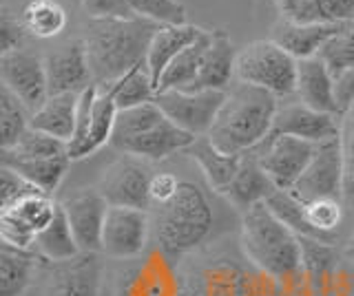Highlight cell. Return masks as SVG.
<instances>
[{"instance_id":"1","label":"cell","mask_w":354,"mask_h":296,"mask_svg":"<svg viewBox=\"0 0 354 296\" xmlns=\"http://www.w3.org/2000/svg\"><path fill=\"white\" fill-rule=\"evenodd\" d=\"M180 296H283L281 283L243 255L241 244L210 241L177 263Z\"/></svg>"},{"instance_id":"2","label":"cell","mask_w":354,"mask_h":296,"mask_svg":"<svg viewBox=\"0 0 354 296\" xmlns=\"http://www.w3.org/2000/svg\"><path fill=\"white\" fill-rule=\"evenodd\" d=\"M160 27L144 18H88L82 40L93 84L104 89L147 62L151 40Z\"/></svg>"},{"instance_id":"3","label":"cell","mask_w":354,"mask_h":296,"mask_svg":"<svg viewBox=\"0 0 354 296\" xmlns=\"http://www.w3.org/2000/svg\"><path fill=\"white\" fill-rule=\"evenodd\" d=\"M239 244L254 266L281 283L283 296H304L301 241L266 201L241 215Z\"/></svg>"},{"instance_id":"4","label":"cell","mask_w":354,"mask_h":296,"mask_svg":"<svg viewBox=\"0 0 354 296\" xmlns=\"http://www.w3.org/2000/svg\"><path fill=\"white\" fill-rule=\"evenodd\" d=\"M149 215L151 241L177 263L213 241L215 208L199 184L182 181L173 199L151 206Z\"/></svg>"},{"instance_id":"5","label":"cell","mask_w":354,"mask_h":296,"mask_svg":"<svg viewBox=\"0 0 354 296\" xmlns=\"http://www.w3.org/2000/svg\"><path fill=\"white\" fill-rule=\"evenodd\" d=\"M277 100V95L257 86L235 84L226 93V102L219 108L208 139L230 155L252 150L272 133L274 115L279 111Z\"/></svg>"},{"instance_id":"6","label":"cell","mask_w":354,"mask_h":296,"mask_svg":"<svg viewBox=\"0 0 354 296\" xmlns=\"http://www.w3.org/2000/svg\"><path fill=\"white\" fill-rule=\"evenodd\" d=\"M195 139L197 137L175 126L158 104L149 102L118 113L109 146L120 150L122 155L162 161L175 152H184Z\"/></svg>"},{"instance_id":"7","label":"cell","mask_w":354,"mask_h":296,"mask_svg":"<svg viewBox=\"0 0 354 296\" xmlns=\"http://www.w3.org/2000/svg\"><path fill=\"white\" fill-rule=\"evenodd\" d=\"M297 67L299 60L270 38L254 40L239 49L235 78L277 97H286L297 91Z\"/></svg>"},{"instance_id":"8","label":"cell","mask_w":354,"mask_h":296,"mask_svg":"<svg viewBox=\"0 0 354 296\" xmlns=\"http://www.w3.org/2000/svg\"><path fill=\"white\" fill-rule=\"evenodd\" d=\"M102 255L82 252L69 261H40L33 296H100Z\"/></svg>"},{"instance_id":"9","label":"cell","mask_w":354,"mask_h":296,"mask_svg":"<svg viewBox=\"0 0 354 296\" xmlns=\"http://www.w3.org/2000/svg\"><path fill=\"white\" fill-rule=\"evenodd\" d=\"M115 296H180L177 261L166 257L160 248L131 259V266L122 270L115 281Z\"/></svg>"},{"instance_id":"10","label":"cell","mask_w":354,"mask_h":296,"mask_svg":"<svg viewBox=\"0 0 354 296\" xmlns=\"http://www.w3.org/2000/svg\"><path fill=\"white\" fill-rule=\"evenodd\" d=\"M153 168L147 159L122 155L104 168L97 190L102 193L109 206L138 208L151 210V179Z\"/></svg>"},{"instance_id":"11","label":"cell","mask_w":354,"mask_h":296,"mask_svg":"<svg viewBox=\"0 0 354 296\" xmlns=\"http://www.w3.org/2000/svg\"><path fill=\"white\" fill-rule=\"evenodd\" d=\"M228 91H158L155 104L162 113L193 137L210 133Z\"/></svg>"},{"instance_id":"12","label":"cell","mask_w":354,"mask_h":296,"mask_svg":"<svg viewBox=\"0 0 354 296\" xmlns=\"http://www.w3.org/2000/svg\"><path fill=\"white\" fill-rule=\"evenodd\" d=\"M315 150L317 144H313V141L277 133H270L259 146L252 148L261 168L279 190L295 188L304 170L308 168L310 159H313Z\"/></svg>"},{"instance_id":"13","label":"cell","mask_w":354,"mask_h":296,"mask_svg":"<svg viewBox=\"0 0 354 296\" xmlns=\"http://www.w3.org/2000/svg\"><path fill=\"white\" fill-rule=\"evenodd\" d=\"M343 170H346V148L341 137L321 141L301 179L292 188V195L304 204L315 199H341Z\"/></svg>"},{"instance_id":"14","label":"cell","mask_w":354,"mask_h":296,"mask_svg":"<svg viewBox=\"0 0 354 296\" xmlns=\"http://www.w3.org/2000/svg\"><path fill=\"white\" fill-rule=\"evenodd\" d=\"M151 244V215L138 208L109 206L100 255L118 261L142 257Z\"/></svg>"},{"instance_id":"15","label":"cell","mask_w":354,"mask_h":296,"mask_svg":"<svg viewBox=\"0 0 354 296\" xmlns=\"http://www.w3.org/2000/svg\"><path fill=\"white\" fill-rule=\"evenodd\" d=\"M0 80L5 89L27 106L29 113H36L49 97L44 58L33 56L29 51L18 49L0 56Z\"/></svg>"},{"instance_id":"16","label":"cell","mask_w":354,"mask_h":296,"mask_svg":"<svg viewBox=\"0 0 354 296\" xmlns=\"http://www.w3.org/2000/svg\"><path fill=\"white\" fill-rule=\"evenodd\" d=\"M73 237L82 252L102 250V233L109 213V204L97 188H82L60 201Z\"/></svg>"},{"instance_id":"17","label":"cell","mask_w":354,"mask_h":296,"mask_svg":"<svg viewBox=\"0 0 354 296\" xmlns=\"http://www.w3.org/2000/svg\"><path fill=\"white\" fill-rule=\"evenodd\" d=\"M49 95L82 93L93 84L84 40H71L44 56Z\"/></svg>"},{"instance_id":"18","label":"cell","mask_w":354,"mask_h":296,"mask_svg":"<svg viewBox=\"0 0 354 296\" xmlns=\"http://www.w3.org/2000/svg\"><path fill=\"white\" fill-rule=\"evenodd\" d=\"M272 133L321 144V141L341 137V119L339 115L321 113L301 102H295L279 106V111L274 115Z\"/></svg>"},{"instance_id":"19","label":"cell","mask_w":354,"mask_h":296,"mask_svg":"<svg viewBox=\"0 0 354 296\" xmlns=\"http://www.w3.org/2000/svg\"><path fill=\"white\" fill-rule=\"evenodd\" d=\"M348 25H308L279 16V20L270 29V40L290 53L295 60H306L315 58L319 49L326 45V40L343 31Z\"/></svg>"},{"instance_id":"20","label":"cell","mask_w":354,"mask_h":296,"mask_svg":"<svg viewBox=\"0 0 354 296\" xmlns=\"http://www.w3.org/2000/svg\"><path fill=\"white\" fill-rule=\"evenodd\" d=\"M274 190H277V186L272 184L268 175H266L259 159L254 157V152L246 150V152H241V164H239L237 175L232 177V181L226 186V190L221 195L226 197V201L232 208H237L243 215L246 210H250L252 206L263 204Z\"/></svg>"},{"instance_id":"21","label":"cell","mask_w":354,"mask_h":296,"mask_svg":"<svg viewBox=\"0 0 354 296\" xmlns=\"http://www.w3.org/2000/svg\"><path fill=\"white\" fill-rule=\"evenodd\" d=\"M297 97L299 102L321 113L339 115L341 108L337 102V80L324 67L319 58L299 60L297 67Z\"/></svg>"},{"instance_id":"22","label":"cell","mask_w":354,"mask_h":296,"mask_svg":"<svg viewBox=\"0 0 354 296\" xmlns=\"http://www.w3.org/2000/svg\"><path fill=\"white\" fill-rule=\"evenodd\" d=\"M237 53L239 51L226 31H213V40L204 56L202 69L186 91H228L230 80L235 78Z\"/></svg>"},{"instance_id":"23","label":"cell","mask_w":354,"mask_h":296,"mask_svg":"<svg viewBox=\"0 0 354 296\" xmlns=\"http://www.w3.org/2000/svg\"><path fill=\"white\" fill-rule=\"evenodd\" d=\"M206 29L195 25H162L158 34L153 36L151 47L147 53V69L151 73V80L158 89L164 71L169 69V64L180 56V53L191 47L193 42L204 34Z\"/></svg>"},{"instance_id":"24","label":"cell","mask_w":354,"mask_h":296,"mask_svg":"<svg viewBox=\"0 0 354 296\" xmlns=\"http://www.w3.org/2000/svg\"><path fill=\"white\" fill-rule=\"evenodd\" d=\"M281 18L308 25H348L354 20V0H274Z\"/></svg>"},{"instance_id":"25","label":"cell","mask_w":354,"mask_h":296,"mask_svg":"<svg viewBox=\"0 0 354 296\" xmlns=\"http://www.w3.org/2000/svg\"><path fill=\"white\" fill-rule=\"evenodd\" d=\"M184 152L199 166L208 188L219 195L226 190V186L237 175L239 164H241V155H230V152L219 150L213 141L208 139V135L197 137Z\"/></svg>"},{"instance_id":"26","label":"cell","mask_w":354,"mask_h":296,"mask_svg":"<svg viewBox=\"0 0 354 296\" xmlns=\"http://www.w3.org/2000/svg\"><path fill=\"white\" fill-rule=\"evenodd\" d=\"M40 261L36 250L0 246V296H25L36 283Z\"/></svg>"},{"instance_id":"27","label":"cell","mask_w":354,"mask_h":296,"mask_svg":"<svg viewBox=\"0 0 354 296\" xmlns=\"http://www.w3.org/2000/svg\"><path fill=\"white\" fill-rule=\"evenodd\" d=\"M118 113L120 111H118L113 93H111L109 89H100L95 106H93V117H91V124H88L86 135L77 141V144L69 146L71 161L84 159L88 155H93V152H97L102 146L111 144Z\"/></svg>"},{"instance_id":"28","label":"cell","mask_w":354,"mask_h":296,"mask_svg":"<svg viewBox=\"0 0 354 296\" xmlns=\"http://www.w3.org/2000/svg\"><path fill=\"white\" fill-rule=\"evenodd\" d=\"M80 93H60L49 95L36 113H31V128L58 137L62 141L73 139L75 133V115Z\"/></svg>"},{"instance_id":"29","label":"cell","mask_w":354,"mask_h":296,"mask_svg":"<svg viewBox=\"0 0 354 296\" xmlns=\"http://www.w3.org/2000/svg\"><path fill=\"white\" fill-rule=\"evenodd\" d=\"M213 40V31H204L191 47H186L180 56H177L169 69L164 71L162 80L158 84V91H186L197 78L199 69H202L204 56Z\"/></svg>"},{"instance_id":"30","label":"cell","mask_w":354,"mask_h":296,"mask_svg":"<svg viewBox=\"0 0 354 296\" xmlns=\"http://www.w3.org/2000/svg\"><path fill=\"white\" fill-rule=\"evenodd\" d=\"M71 157L60 155V157H49V159H27V161H0V166H7L16 170L20 177H25L29 184H33L42 193L53 195L60 188L62 179L66 177Z\"/></svg>"},{"instance_id":"31","label":"cell","mask_w":354,"mask_h":296,"mask_svg":"<svg viewBox=\"0 0 354 296\" xmlns=\"http://www.w3.org/2000/svg\"><path fill=\"white\" fill-rule=\"evenodd\" d=\"M20 23L29 36L49 40L66 27V12L58 0H29L20 14Z\"/></svg>"},{"instance_id":"32","label":"cell","mask_w":354,"mask_h":296,"mask_svg":"<svg viewBox=\"0 0 354 296\" xmlns=\"http://www.w3.org/2000/svg\"><path fill=\"white\" fill-rule=\"evenodd\" d=\"M33 250H36L40 259H44V261H69L77 255H82V250L73 237V230H71L69 221H66L62 206L53 221L38 235L36 248Z\"/></svg>"},{"instance_id":"33","label":"cell","mask_w":354,"mask_h":296,"mask_svg":"<svg viewBox=\"0 0 354 296\" xmlns=\"http://www.w3.org/2000/svg\"><path fill=\"white\" fill-rule=\"evenodd\" d=\"M115 97L118 111H127V108H136L142 104H149L155 100V84L151 80V73L147 69V62L140 64L133 71H129L124 78H120L115 84L104 86Z\"/></svg>"},{"instance_id":"34","label":"cell","mask_w":354,"mask_h":296,"mask_svg":"<svg viewBox=\"0 0 354 296\" xmlns=\"http://www.w3.org/2000/svg\"><path fill=\"white\" fill-rule=\"evenodd\" d=\"M69 155V144L58 137L40 133L36 128H29L18 139V144L9 150H0V161H27V159H49Z\"/></svg>"},{"instance_id":"35","label":"cell","mask_w":354,"mask_h":296,"mask_svg":"<svg viewBox=\"0 0 354 296\" xmlns=\"http://www.w3.org/2000/svg\"><path fill=\"white\" fill-rule=\"evenodd\" d=\"M31 128V113L18 97L0 86V150H9Z\"/></svg>"},{"instance_id":"36","label":"cell","mask_w":354,"mask_h":296,"mask_svg":"<svg viewBox=\"0 0 354 296\" xmlns=\"http://www.w3.org/2000/svg\"><path fill=\"white\" fill-rule=\"evenodd\" d=\"M58 210H60V201H55L53 195H47V193L29 195L25 199L16 201L14 206L0 208V213L14 215L22 226H27L31 233H36V235H40L42 230L53 221Z\"/></svg>"},{"instance_id":"37","label":"cell","mask_w":354,"mask_h":296,"mask_svg":"<svg viewBox=\"0 0 354 296\" xmlns=\"http://www.w3.org/2000/svg\"><path fill=\"white\" fill-rule=\"evenodd\" d=\"M315 58L324 62V67L330 71V75L335 80H339L341 75H346L354 67V27L352 23L335 34L330 40H326V45L319 49Z\"/></svg>"},{"instance_id":"38","label":"cell","mask_w":354,"mask_h":296,"mask_svg":"<svg viewBox=\"0 0 354 296\" xmlns=\"http://www.w3.org/2000/svg\"><path fill=\"white\" fill-rule=\"evenodd\" d=\"M266 206L281 219V221L292 230L297 237H310V239H319V235L313 230V226L308 224L306 217V206L301 199H297L292 190H279L277 188L268 199ZM321 241V239H319Z\"/></svg>"},{"instance_id":"39","label":"cell","mask_w":354,"mask_h":296,"mask_svg":"<svg viewBox=\"0 0 354 296\" xmlns=\"http://www.w3.org/2000/svg\"><path fill=\"white\" fill-rule=\"evenodd\" d=\"M304 206H306L308 224L313 226L319 239L328 241V244H337L339 228L343 224V213H346L343 201L341 199H315Z\"/></svg>"},{"instance_id":"40","label":"cell","mask_w":354,"mask_h":296,"mask_svg":"<svg viewBox=\"0 0 354 296\" xmlns=\"http://www.w3.org/2000/svg\"><path fill=\"white\" fill-rule=\"evenodd\" d=\"M133 18L158 25H186V9L177 0H124Z\"/></svg>"},{"instance_id":"41","label":"cell","mask_w":354,"mask_h":296,"mask_svg":"<svg viewBox=\"0 0 354 296\" xmlns=\"http://www.w3.org/2000/svg\"><path fill=\"white\" fill-rule=\"evenodd\" d=\"M36 193H42V190L36 188L33 184H29L25 177H20L16 170L0 166V208H9L16 201Z\"/></svg>"},{"instance_id":"42","label":"cell","mask_w":354,"mask_h":296,"mask_svg":"<svg viewBox=\"0 0 354 296\" xmlns=\"http://www.w3.org/2000/svg\"><path fill=\"white\" fill-rule=\"evenodd\" d=\"M0 239H3V246L18 248V250H33L36 248L38 235L31 233L27 226H22L14 215L0 213Z\"/></svg>"},{"instance_id":"43","label":"cell","mask_w":354,"mask_h":296,"mask_svg":"<svg viewBox=\"0 0 354 296\" xmlns=\"http://www.w3.org/2000/svg\"><path fill=\"white\" fill-rule=\"evenodd\" d=\"M25 36H27V31L22 27L20 20H14L7 12H3V18H0V56L18 51Z\"/></svg>"},{"instance_id":"44","label":"cell","mask_w":354,"mask_h":296,"mask_svg":"<svg viewBox=\"0 0 354 296\" xmlns=\"http://www.w3.org/2000/svg\"><path fill=\"white\" fill-rule=\"evenodd\" d=\"M180 184L182 179H177V175L173 172H155L151 179V206L173 199Z\"/></svg>"},{"instance_id":"45","label":"cell","mask_w":354,"mask_h":296,"mask_svg":"<svg viewBox=\"0 0 354 296\" xmlns=\"http://www.w3.org/2000/svg\"><path fill=\"white\" fill-rule=\"evenodd\" d=\"M337 102H339L341 113L346 111L350 104H354V67L337 80Z\"/></svg>"},{"instance_id":"46","label":"cell","mask_w":354,"mask_h":296,"mask_svg":"<svg viewBox=\"0 0 354 296\" xmlns=\"http://www.w3.org/2000/svg\"><path fill=\"white\" fill-rule=\"evenodd\" d=\"M341 201L348 210L354 213V155H346V170H343Z\"/></svg>"},{"instance_id":"47","label":"cell","mask_w":354,"mask_h":296,"mask_svg":"<svg viewBox=\"0 0 354 296\" xmlns=\"http://www.w3.org/2000/svg\"><path fill=\"white\" fill-rule=\"evenodd\" d=\"M341 141L346 155H354V104L341 113Z\"/></svg>"},{"instance_id":"48","label":"cell","mask_w":354,"mask_h":296,"mask_svg":"<svg viewBox=\"0 0 354 296\" xmlns=\"http://www.w3.org/2000/svg\"><path fill=\"white\" fill-rule=\"evenodd\" d=\"M341 255L346 261H350L352 266H354V230L350 233V237L343 241V250H341Z\"/></svg>"},{"instance_id":"49","label":"cell","mask_w":354,"mask_h":296,"mask_svg":"<svg viewBox=\"0 0 354 296\" xmlns=\"http://www.w3.org/2000/svg\"><path fill=\"white\" fill-rule=\"evenodd\" d=\"M352 27H354V20H352Z\"/></svg>"}]
</instances>
